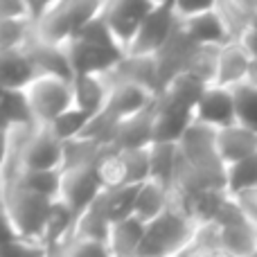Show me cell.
Instances as JSON below:
<instances>
[{
	"label": "cell",
	"mask_w": 257,
	"mask_h": 257,
	"mask_svg": "<svg viewBox=\"0 0 257 257\" xmlns=\"http://www.w3.org/2000/svg\"><path fill=\"white\" fill-rule=\"evenodd\" d=\"M106 0H54V5L34 21V36L52 45H68L97 18Z\"/></svg>",
	"instance_id": "obj_1"
},
{
	"label": "cell",
	"mask_w": 257,
	"mask_h": 257,
	"mask_svg": "<svg viewBox=\"0 0 257 257\" xmlns=\"http://www.w3.org/2000/svg\"><path fill=\"white\" fill-rule=\"evenodd\" d=\"M199 223L187 214L185 208L174 203L156 221L147 223L138 257H176L194 244V235Z\"/></svg>",
	"instance_id": "obj_2"
},
{
	"label": "cell",
	"mask_w": 257,
	"mask_h": 257,
	"mask_svg": "<svg viewBox=\"0 0 257 257\" xmlns=\"http://www.w3.org/2000/svg\"><path fill=\"white\" fill-rule=\"evenodd\" d=\"M52 203L54 201L32 192L21 181L5 183L3 205L7 210V214L12 217L14 226H16L18 235L23 239L43 244V235H45V226H48Z\"/></svg>",
	"instance_id": "obj_3"
},
{
	"label": "cell",
	"mask_w": 257,
	"mask_h": 257,
	"mask_svg": "<svg viewBox=\"0 0 257 257\" xmlns=\"http://www.w3.org/2000/svg\"><path fill=\"white\" fill-rule=\"evenodd\" d=\"M23 97L36 126H50L59 115L75 106V90L70 79L41 75L23 88Z\"/></svg>",
	"instance_id": "obj_4"
},
{
	"label": "cell",
	"mask_w": 257,
	"mask_h": 257,
	"mask_svg": "<svg viewBox=\"0 0 257 257\" xmlns=\"http://www.w3.org/2000/svg\"><path fill=\"white\" fill-rule=\"evenodd\" d=\"M178 25V16L172 7H158L142 21L133 39L128 41L124 54H138V57H156L169 41Z\"/></svg>",
	"instance_id": "obj_5"
},
{
	"label": "cell",
	"mask_w": 257,
	"mask_h": 257,
	"mask_svg": "<svg viewBox=\"0 0 257 257\" xmlns=\"http://www.w3.org/2000/svg\"><path fill=\"white\" fill-rule=\"evenodd\" d=\"M102 190L104 187L95 167H68L61 169V192L57 201L68 205L79 217L97 201Z\"/></svg>",
	"instance_id": "obj_6"
},
{
	"label": "cell",
	"mask_w": 257,
	"mask_h": 257,
	"mask_svg": "<svg viewBox=\"0 0 257 257\" xmlns=\"http://www.w3.org/2000/svg\"><path fill=\"white\" fill-rule=\"evenodd\" d=\"M154 9L158 7L151 0H106L102 9V18L111 27L113 34H115L122 50H126L128 41L133 39V34L142 25V21Z\"/></svg>",
	"instance_id": "obj_7"
},
{
	"label": "cell",
	"mask_w": 257,
	"mask_h": 257,
	"mask_svg": "<svg viewBox=\"0 0 257 257\" xmlns=\"http://www.w3.org/2000/svg\"><path fill=\"white\" fill-rule=\"evenodd\" d=\"M108 84H128L145 88L158 97L160 93V70L156 57H138V54H122L117 63L106 72Z\"/></svg>",
	"instance_id": "obj_8"
},
{
	"label": "cell",
	"mask_w": 257,
	"mask_h": 257,
	"mask_svg": "<svg viewBox=\"0 0 257 257\" xmlns=\"http://www.w3.org/2000/svg\"><path fill=\"white\" fill-rule=\"evenodd\" d=\"M194 122H201V124L217 128V131L235 124L237 113H235V93H232V88L208 86L194 108Z\"/></svg>",
	"instance_id": "obj_9"
},
{
	"label": "cell",
	"mask_w": 257,
	"mask_h": 257,
	"mask_svg": "<svg viewBox=\"0 0 257 257\" xmlns=\"http://www.w3.org/2000/svg\"><path fill=\"white\" fill-rule=\"evenodd\" d=\"M25 54L30 59V66L34 70V77L50 75L61 79H75V72L70 66V54L66 45H52L45 41L32 36V41L25 45Z\"/></svg>",
	"instance_id": "obj_10"
},
{
	"label": "cell",
	"mask_w": 257,
	"mask_h": 257,
	"mask_svg": "<svg viewBox=\"0 0 257 257\" xmlns=\"http://www.w3.org/2000/svg\"><path fill=\"white\" fill-rule=\"evenodd\" d=\"M178 25L187 34V39L194 45H199V48H221L228 41H235L226 21L219 14V9L196 14V16L178 18Z\"/></svg>",
	"instance_id": "obj_11"
},
{
	"label": "cell",
	"mask_w": 257,
	"mask_h": 257,
	"mask_svg": "<svg viewBox=\"0 0 257 257\" xmlns=\"http://www.w3.org/2000/svg\"><path fill=\"white\" fill-rule=\"evenodd\" d=\"M196 48H199V45L192 43L185 32L181 30V25H176V30L169 36V41L163 45V50L156 54L158 70H160V90H163V86L167 84V81H172L176 75L187 70Z\"/></svg>",
	"instance_id": "obj_12"
},
{
	"label": "cell",
	"mask_w": 257,
	"mask_h": 257,
	"mask_svg": "<svg viewBox=\"0 0 257 257\" xmlns=\"http://www.w3.org/2000/svg\"><path fill=\"white\" fill-rule=\"evenodd\" d=\"M154 102H156V95L149 93V90L138 88V86H128V84H113L106 104H104V108L99 113L106 115L111 122H122L126 117L142 113Z\"/></svg>",
	"instance_id": "obj_13"
},
{
	"label": "cell",
	"mask_w": 257,
	"mask_h": 257,
	"mask_svg": "<svg viewBox=\"0 0 257 257\" xmlns=\"http://www.w3.org/2000/svg\"><path fill=\"white\" fill-rule=\"evenodd\" d=\"M66 48H68V54H70V66H72L75 77L106 75L117 63V59L122 57L120 52L97 48V45H88V43H84V41H72Z\"/></svg>",
	"instance_id": "obj_14"
},
{
	"label": "cell",
	"mask_w": 257,
	"mask_h": 257,
	"mask_svg": "<svg viewBox=\"0 0 257 257\" xmlns=\"http://www.w3.org/2000/svg\"><path fill=\"white\" fill-rule=\"evenodd\" d=\"M156 104V102H154ZM154 104L138 115L117 122L113 131L111 149H140L154 145Z\"/></svg>",
	"instance_id": "obj_15"
},
{
	"label": "cell",
	"mask_w": 257,
	"mask_h": 257,
	"mask_svg": "<svg viewBox=\"0 0 257 257\" xmlns=\"http://www.w3.org/2000/svg\"><path fill=\"white\" fill-rule=\"evenodd\" d=\"M194 122V113L185 111L181 106L165 102V99L156 97L154 104V142H174L183 138L187 126Z\"/></svg>",
	"instance_id": "obj_16"
},
{
	"label": "cell",
	"mask_w": 257,
	"mask_h": 257,
	"mask_svg": "<svg viewBox=\"0 0 257 257\" xmlns=\"http://www.w3.org/2000/svg\"><path fill=\"white\" fill-rule=\"evenodd\" d=\"M217 151L223 165H235L257 154V133L241 124H230L217 131Z\"/></svg>",
	"instance_id": "obj_17"
},
{
	"label": "cell",
	"mask_w": 257,
	"mask_h": 257,
	"mask_svg": "<svg viewBox=\"0 0 257 257\" xmlns=\"http://www.w3.org/2000/svg\"><path fill=\"white\" fill-rule=\"evenodd\" d=\"M250 68V57L246 50L241 48L239 41H228L219 50V61H217V79L214 86H223V88H237V86L246 84V75Z\"/></svg>",
	"instance_id": "obj_18"
},
{
	"label": "cell",
	"mask_w": 257,
	"mask_h": 257,
	"mask_svg": "<svg viewBox=\"0 0 257 257\" xmlns=\"http://www.w3.org/2000/svg\"><path fill=\"white\" fill-rule=\"evenodd\" d=\"M172 208V190L156 181H147L138 185L136 205H133V217L142 223H151Z\"/></svg>",
	"instance_id": "obj_19"
},
{
	"label": "cell",
	"mask_w": 257,
	"mask_h": 257,
	"mask_svg": "<svg viewBox=\"0 0 257 257\" xmlns=\"http://www.w3.org/2000/svg\"><path fill=\"white\" fill-rule=\"evenodd\" d=\"M72 90H75V106H79L88 115H97L108 99L111 84L106 75H81L72 79Z\"/></svg>",
	"instance_id": "obj_20"
},
{
	"label": "cell",
	"mask_w": 257,
	"mask_h": 257,
	"mask_svg": "<svg viewBox=\"0 0 257 257\" xmlns=\"http://www.w3.org/2000/svg\"><path fill=\"white\" fill-rule=\"evenodd\" d=\"M34 79L25 50H0V90H23Z\"/></svg>",
	"instance_id": "obj_21"
},
{
	"label": "cell",
	"mask_w": 257,
	"mask_h": 257,
	"mask_svg": "<svg viewBox=\"0 0 257 257\" xmlns=\"http://www.w3.org/2000/svg\"><path fill=\"white\" fill-rule=\"evenodd\" d=\"M205 88H208V86H205L203 81L196 79L194 75L181 72V75H176L172 81H167V84L163 86L158 97L165 99V102H169V104H174V106H181V108H185V111L194 113L196 104H199L201 95L205 93Z\"/></svg>",
	"instance_id": "obj_22"
},
{
	"label": "cell",
	"mask_w": 257,
	"mask_h": 257,
	"mask_svg": "<svg viewBox=\"0 0 257 257\" xmlns=\"http://www.w3.org/2000/svg\"><path fill=\"white\" fill-rule=\"evenodd\" d=\"M147 223L140 219L128 217L124 221L113 223L111 237H108V248L115 257H138L142 239H145Z\"/></svg>",
	"instance_id": "obj_23"
},
{
	"label": "cell",
	"mask_w": 257,
	"mask_h": 257,
	"mask_svg": "<svg viewBox=\"0 0 257 257\" xmlns=\"http://www.w3.org/2000/svg\"><path fill=\"white\" fill-rule=\"evenodd\" d=\"M257 250V226L250 219L221 228V253L228 257H248Z\"/></svg>",
	"instance_id": "obj_24"
},
{
	"label": "cell",
	"mask_w": 257,
	"mask_h": 257,
	"mask_svg": "<svg viewBox=\"0 0 257 257\" xmlns=\"http://www.w3.org/2000/svg\"><path fill=\"white\" fill-rule=\"evenodd\" d=\"M149 158L151 181L172 190L178 167V145H174V142H154V145H149Z\"/></svg>",
	"instance_id": "obj_25"
},
{
	"label": "cell",
	"mask_w": 257,
	"mask_h": 257,
	"mask_svg": "<svg viewBox=\"0 0 257 257\" xmlns=\"http://www.w3.org/2000/svg\"><path fill=\"white\" fill-rule=\"evenodd\" d=\"M138 187H117V190H102L95 205L108 217L111 223L124 221L133 217V205H136Z\"/></svg>",
	"instance_id": "obj_26"
},
{
	"label": "cell",
	"mask_w": 257,
	"mask_h": 257,
	"mask_svg": "<svg viewBox=\"0 0 257 257\" xmlns=\"http://www.w3.org/2000/svg\"><path fill=\"white\" fill-rule=\"evenodd\" d=\"M97 176L104 190H117V187H131L128 185V172L124 156L120 149H104V154L99 156L97 165Z\"/></svg>",
	"instance_id": "obj_27"
},
{
	"label": "cell",
	"mask_w": 257,
	"mask_h": 257,
	"mask_svg": "<svg viewBox=\"0 0 257 257\" xmlns=\"http://www.w3.org/2000/svg\"><path fill=\"white\" fill-rule=\"evenodd\" d=\"M111 228H113V223L108 221V217L93 203L86 212H81L79 217H77L75 235L72 237H77V239H88V241H99V244H108Z\"/></svg>",
	"instance_id": "obj_28"
},
{
	"label": "cell",
	"mask_w": 257,
	"mask_h": 257,
	"mask_svg": "<svg viewBox=\"0 0 257 257\" xmlns=\"http://www.w3.org/2000/svg\"><path fill=\"white\" fill-rule=\"evenodd\" d=\"M257 190V154L246 160L226 167V192L230 196H241Z\"/></svg>",
	"instance_id": "obj_29"
},
{
	"label": "cell",
	"mask_w": 257,
	"mask_h": 257,
	"mask_svg": "<svg viewBox=\"0 0 257 257\" xmlns=\"http://www.w3.org/2000/svg\"><path fill=\"white\" fill-rule=\"evenodd\" d=\"M34 36L32 18H0V50H25Z\"/></svg>",
	"instance_id": "obj_30"
},
{
	"label": "cell",
	"mask_w": 257,
	"mask_h": 257,
	"mask_svg": "<svg viewBox=\"0 0 257 257\" xmlns=\"http://www.w3.org/2000/svg\"><path fill=\"white\" fill-rule=\"evenodd\" d=\"M106 147L90 138H75L66 142V158H63V169L68 167H95L99 156L104 154Z\"/></svg>",
	"instance_id": "obj_31"
},
{
	"label": "cell",
	"mask_w": 257,
	"mask_h": 257,
	"mask_svg": "<svg viewBox=\"0 0 257 257\" xmlns=\"http://www.w3.org/2000/svg\"><path fill=\"white\" fill-rule=\"evenodd\" d=\"M14 181H21L25 187H30L32 192L45 196V199L57 201L59 192H61V169H54V172H21Z\"/></svg>",
	"instance_id": "obj_32"
},
{
	"label": "cell",
	"mask_w": 257,
	"mask_h": 257,
	"mask_svg": "<svg viewBox=\"0 0 257 257\" xmlns=\"http://www.w3.org/2000/svg\"><path fill=\"white\" fill-rule=\"evenodd\" d=\"M90 117L93 115H88L86 111H81L79 106H72V108H68L63 115H59L57 120L50 124V128H52L63 142H70V140H75V138L84 136Z\"/></svg>",
	"instance_id": "obj_33"
},
{
	"label": "cell",
	"mask_w": 257,
	"mask_h": 257,
	"mask_svg": "<svg viewBox=\"0 0 257 257\" xmlns=\"http://www.w3.org/2000/svg\"><path fill=\"white\" fill-rule=\"evenodd\" d=\"M232 93H235L237 124L257 133V88L248 84H241L237 88H232Z\"/></svg>",
	"instance_id": "obj_34"
},
{
	"label": "cell",
	"mask_w": 257,
	"mask_h": 257,
	"mask_svg": "<svg viewBox=\"0 0 257 257\" xmlns=\"http://www.w3.org/2000/svg\"><path fill=\"white\" fill-rule=\"evenodd\" d=\"M75 41H84V43H88V45H97V48L113 50V52L124 54V50H122V45L117 43L115 34H113L111 27L106 25V21L102 18V14H99L97 18H93V21L81 30V34L77 36Z\"/></svg>",
	"instance_id": "obj_35"
},
{
	"label": "cell",
	"mask_w": 257,
	"mask_h": 257,
	"mask_svg": "<svg viewBox=\"0 0 257 257\" xmlns=\"http://www.w3.org/2000/svg\"><path fill=\"white\" fill-rule=\"evenodd\" d=\"M219 50L221 48H196L194 57H192L190 66L185 72L194 75L205 86H214L217 79V61H219Z\"/></svg>",
	"instance_id": "obj_36"
},
{
	"label": "cell",
	"mask_w": 257,
	"mask_h": 257,
	"mask_svg": "<svg viewBox=\"0 0 257 257\" xmlns=\"http://www.w3.org/2000/svg\"><path fill=\"white\" fill-rule=\"evenodd\" d=\"M128 172V185L138 187L142 183L151 181V158H149V147H140V149H122Z\"/></svg>",
	"instance_id": "obj_37"
},
{
	"label": "cell",
	"mask_w": 257,
	"mask_h": 257,
	"mask_svg": "<svg viewBox=\"0 0 257 257\" xmlns=\"http://www.w3.org/2000/svg\"><path fill=\"white\" fill-rule=\"evenodd\" d=\"M52 257H115L108 248V244H99V241H88V239H68L61 248Z\"/></svg>",
	"instance_id": "obj_38"
},
{
	"label": "cell",
	"mask_w": 257,
	"mask_h": 257,
	"mask_svg": "<svg viewBox=\"0 0 257 257\" xmlns=\"http://www.w3.org/2000/svg\"><path fill=\"white\" fill-rule=\"evenodd\" d=\"M0 257H52L50 250L39 241L16 239L0 248Z\"/></svg>",
	"instance_id": "obj_39"
},
{
	"label": "cell",
	"mask_w": 257,
	"mask_h": 257,
	"mask_svg": "<svg viewBox=\"0 0 257 257\" xmlns=\"http://www.w3.org/2000/svg\"><path fill=\"white\" fill-rule=\"evenodd\" d=\"M217 7H219V0H174L172 3V9L178 18L212 12V9H217Z\"/></svg>",
	"instance_id": "obj_40"
},
{
	"label": "cell",
	"mask_w": 257,
	"mask_h": 257,
	"mask_svg": "<svg viewBox=\"0 0 257 257\" xmlns=\"http://www.w3.org/2000/svg\"><path fill=\"white\" fill-rule=\"evenodd\" d=\"M16 239H23L21 235H18L16 226H14L12 217L7 214V210H5V205H0V248L7 244H12V241Z\"/></svg>",
	"instance_id": "obj_41"
},
{
	"label": "cell",
	"mask_w": 257,
	"mask_h": 257,
	"mask_svg": "<svg viewBox=\"0 0 257 257\" xmlns=\"http://www.w3.org/2000/svg\"><path fill=\"white\" fill-rule=\"evenodd\" d=\"M241 43V48L246 50V54L250 57V61H257V18L241 32V36L237 39Z\"/></svg>",
	"instance_id": "obj_42"
},
{
	"label": "cell",
	"mask_w": 257,
	"mask_h": 257,
	"mask_svg": "<svg viewBox=\"0 0 257 257\" xmlns=\"http://www.w3.org/2000/svg\"><path fill=\"white\" fill-rule=\"evenodd\" d=\"M0 18H30L23 0H0Z\"/></svg>",
	"instance_id": "obj_43"
},
{
	"label": "cell",
	"mask_w": 257,
	"mask_h": 257,
	"mask_svg": "<svg viewBox=\"0 0 257 257\" xmlns=\"http://www.w3.org/2000/svg\"><path fill=\"white\" fill-rule=\"evenodd\" d=\"M23 3H25L27 14H30L32 21H39V18L54 5V0H23Z\"/></svg>",
	"instance_id": "obj_44"
},
{
	"label": "cell",
	"mask_w": 257,
	"mask_h": 257,
	"mask_svg": "<svg viewBox=\"0 0 257 257\" xmlns=\"http://www.w3.org/2000/svg\"><path fill=\"white\" fill-rule=\"evenodd\" d=\"M7 158H9V131L0 128V174H3L5 165H7Z\"/></svg>",
	"instance_id": "obj_45"
},
{
	"label": "cell",
	"mask_w": 257,
	"mask_h": 257,
	"mask_svg": "<svg viewBox=\"0 0 257 257\" xmlns=\"http://www.w3.org/2000/svg\"><path fill=\"white\" fill-rule=\"evenodd\" d=\"M246 84L257 88V61H250V68H248V75H246Z\"/></svg>",
	"instance_id": "obj_46"
},
{
	"label": "cell",
	"mask_w": 257,
	"mask_h": 257,
	"mask_svg": "<svg viewBox=\"0 0 257 257\" xmlns=\"http://www.w3.org/2000/svg\"><path fill=\"white\" fill-rule=\"evenodd\" d=\"M151 3H154L156 7H172L174 0H151Z\"/></svg>",
	"instance_id": "obj_47"
},
{
	"label": "cell",
	"mask_w": 257,
	"mask_h": 257,
	"mask_svg": "<svg viewBox=\"0 0 257 257\" xmlns=\"http://www.w3.org/2000/svg\"><path fill=\"white\" fill-rule=\"evenodd\" d=\"M3 196H5V185H3V178H0V205H3Z\"/></svg>",
	"instance_id": "obj_48"
},
{
	"label": "cell",
	"mask_w": 257,
	"mask_h": 257,
	"mask_svg": "<svg viewBox=\"0 0 257 257\" xmlns=\"http://www.w3.org/2000/svg\"><path fill=\"white\" fill-rule=\"evenodd\" d=\"M248 257H257V250H255V253H253V255H248Z\"/></svg>",
	"instance_id": "obj_49"
}]
</instances>
